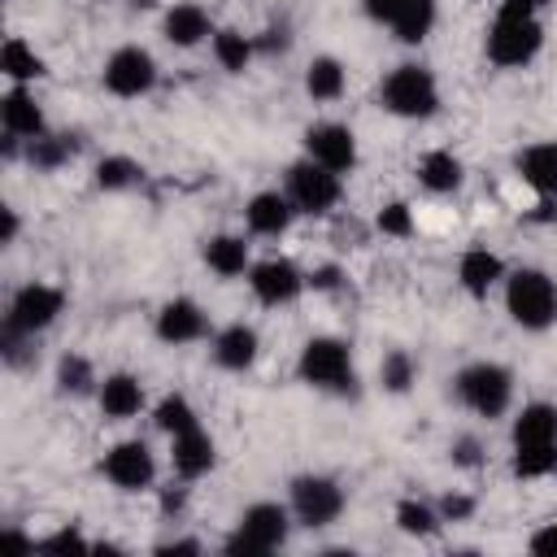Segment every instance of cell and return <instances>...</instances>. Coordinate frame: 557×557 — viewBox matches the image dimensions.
I'll use <instances>...</instances> for the list:
<instances>
[{"mask_svg":"<svg viewBox=\"0 0 557 557\" xmlns=\"http://www.w3.org/2000/svg\"><path fill=\"white\" fill-rule=\"evenodd\" d=\"M183 500H187V492H183V487H165V492H161V513H178V509H183Z\"/></svg>","mask_w":557,"mask_h":557,"instance_id":"f6af8a7d","label":"cell"},{"mask_svg":"<svg viewBox=\"0 0 557 557\" xmlns=\"http://www.w3.org/2000/svg\"><path fill=\"white\" fill-rule=\"evenodd\" d=\"M287 509L300 527L322 531L344 513V487L331 474H296L287 492Z\"/></svg>","mask_w":557,"mask_h":557,"instance_id":"ba28073f","label":"cell"},{"mask_svg":"<svg viewBox=\"0 0 557 557\" xmlns=\"http://www.w3.org/2000/svg\"><path fill=\"white\" fill-rule=\"evenodd\" d=\"M518 4H527V9H535V13H544L553 0H518Z\"/></svg>","mask_w":557,"mask_h":557,"instance_id":"7dc6e473","label":"cell"},{"mask_svg":"<svg viewBox=\"0 0 557 557\" xmlns=\"http://www.w3.org/2000/svg\"><path fill=\"white\" fill-rule=\"evenodd\" d=\"M100 470L117 492H144L157 479V457H152V448L144 440H122V444H113L104 453Z\"/></svg>","mask_w":557,"mask_h":557,"instance_id":"7c38bea8","label":"cell"},{"mask_svg":"<svg viewBox=\"0 0 557 557\" xmlns=\"http://www.w3.org/2000/svg\"><path fill=\"white\" fill-rule=\"evenodd\" d=\"M17 239V209H0V244H13Z\"/></svg>","mask_w":557,"mask_h":557,"instance_id":"ee69618b","label":"cell"},{"mask_svg":"<svg viewBox=\"0 0 557 557\" xmlns=\"http://www.w3.org/2000/svg\"><path fill=\"white\" fill-rule=\"evenodd\" d=\"M557 470V440L553 444H513V474L518 479H544Z\"/></svg>","mask_w":557,"mask_h":557,"instance_id":"836d02e7","label":"cell"},{"mask_svg":"<svg viewBox=\"0 0 557 557\" xmlns=\"http://www.w3.org/2000/svg\"><path fill=\"white\" fill-rule=\"evenodd\" d=\"M513 170L522 174V183H527L540 200H557V144H553V139L527 144V148L513 157Z\"/></svg>","mask_w":557,"mask_h":557,"instance_id":"e0dca14e","label":"cell"},{"mask_svg":"<svg viewBox=\"0 0 557 557\" xmlns=\"http://www.w3.org/2000/svg\"><path fill=\"white\" fill-rule=\"evenodd\" d=\"M126 4H135V9H152L157 0H126Z\"/></svg>","mask_w":557,"mask_h":557,"instance_id":"c3c4849f","label":"cell"},{"mask_svg":"<svg viewBox=\"0 0 557 557\" xmlns=\"http://www.w3.org/2000/svg\"><path fill=\"white\" fill-rule=\"evenodd\" d=\"M248 287H252V296H257L261 305L278 309V305H292L309 283H305V274L296 270V261H287V257H265V261H257V265L248 270Z\"/></svg>","mask_w":557,"mask_h":557,"instance_id":"4fadbf2b","label":"cell"},{"mask_svg":"<svg viewBox=\"0 0 557 557\" xmlns=\"http://www.w3.org/2000/svg\"><path fill=\"white\" fill-rule=\"evenodd\" d=\"M413 379H418V361H413L405 348H392V352L383 357V366H379V383L400 396V392L413 387Z\"/></svg>","mask_w":557,"mask_h":557,"instance_id":"d590c367","label":"cell"},{"mask_svg":"<svg viewBox=\"0 0 557 557\" xmlns=\"http://www.w3.org/2000/svg\"><path fill=\"white\" fill-rule=\"evenodd\" d=\"M505 309L522 331H548L557 322V278L535 265L505 274Z\"/></svg>","mask_w":557,"mask_h":557,"instance_id":"7a4b0ae2","label":"cell"},{"mask_svg":"<svg viewBox=\"0 0 557 557\" xmlns=\"http://www.w3.org/2000/svg\"><path fill=\"white\" fill-rule=\"evenodd\" d=\"M96 400H100V413H104V418L126 422V418H135V413L144 409V383H139L135 374H126V370L104 374L100 387H96Z\"/></svg>","mask_w":557,"mask_h":557,"instance_id":"44dd1931","label":"cell"},{"mask_svg":"<svg viewBox=\"0 0 557 557\" xmlns=\"http://www.w3.org/2000/svg\"><path fill=\"white\" fill-rule=\"evenodd\" d=\"M0 122H4V135H13V139H22V144L39 139V135L48 131L35 91H26L22 83H9V91L0 96Z\"/></svg>","mask_w":557,"mask_h":557,"instance_id":"9a60e30c","label":"cell"},{"mask_svg":"<svg viewBox=\"0 0 557 557\" xmlns=\"http://www.w3.org/2000/svg\"><path fill=\"white\" fill-rule=\"evenodd\" d=\"M344 83H348V74H344V65L335 57H313L309 70H305V91L313 100H339Z\"/></svg>","mask_w":557,"mask_h":557,"instance_id":"83f0119b","label":"cell"},{"mask_svg":"<svg viewBox=\"0 0 557 557\" xmlns=\"http://www.w3.org/2000/svg\"><path fill=\"white\" fill-rule=\"evenodd\" d=\"M296 218V205L287 200V191H257L248 205H244V222L252 235H283Z\"/></svg>","mask_w":557,"mask_h":557,"instance_id":"7402d4cb","label":"cell"},{"mask_svg":"<svg viewBox=\"0 0 557 557\" xmlns=\"http://www.w3.org/2000/svg\"><path fill=\"white\" fill-rule=\"evenodd\" d=\"M296 374L300 383L318 387V392H352L357 387V370H352V352L344 339H331V335H313L305 348H300V361H296Z\"/></svg>","mask_w":557,"mask_h":557,"instance_id":"5b68a950","label":"cell"},{"mask_svg":"<svg viewBox=\"0 0 557 557\" xmlns=\"http://www.w3.org/2000/svg\"><path fill=\"white\" fill-rule=\"evenodd\" d=\"M448 457H453V466H466V470H470V466L483 461V444H479L474 435H457L453 448H448Z\"/></svg>","mask_w":557,"mask_h":557,"instance_id":"f35d334b","label":"cell"},{"mask_svg":"<svg viewBox=\"0 0 557 557\" xmlns=\"http://www.w3.org/2000/svg\"><path fill=\"white\" fill-rule=\"evenodd\" d=\"M257 352H261V339H257V331H252L248 322H231V326H222V331L213 335V361H218L222 370L244 374V370L257 361Z\"/></svg>","mask_w":557,"mask_h":557,"instance_id":"603a6c76","label":"cell"},{"mask_svg":"<svg viewBox=\"0 0 557 557\" xmlns=\"http://www.w3.org/2000/svg\"><path fill=\"white\" fill-rule=\"evenodd\" d=\"M544 48V22L535 9L518 4V0H505L487 26V39H483V52L492 65L500 70H522L535 61V52Z\"/></svg>","mask_w":557,"mask_h":557,"instance_id":"6da1fadb","label":"cell"},{"mask_svg":"<svg viewBox=\"0 0 557 557\" xmlns=\"http://www.w3.org/2000/svg\"><path fill=\"white\" fill-rule=\"evenodd\" d=\"M505 278V261L492 252V248H466L461 261H457V287L474 300H483L496 283Z\"/></svg>","mask_w":557,"mask_h":557,"instance_id":"ffe728a7","label":"cell"},{"mask_svg":"<svg viewBox=\"0 0 557 557\" xmlns=\"http://www.w3.org/2000/svg\"><path fill=\"white\" fill-rule=\"evenodd\" d=\"M205 265H209L218 278H239V274H248L252 265H248V244H244V235H213V239H205Z\"/></svg>","mask_w":557,"mask_h":557,"instance_id":"d4e9b609","label":"cell"},{"mask_svg":"<svg viewBox=\"0 0 557 557\" xmlns=\"http://www.w3.org/2000/svg\"><path fill=\"white\" fill-rule=\"evenodd\" d=\"M157 553L161 557H196L200 553V540H165V544H157Z\"/></svg>","mask_w":557,"mask_h":557,"instance_id":"b9f144b4","label":"cell"},{"mask_svg":"<svg viewBox=\"0 0 557 557\" xmlns=\"http://www.w3.org/2000/svg\"><path fill=\"white\" fill-rule=\"evenodd\" d=\"M144 178V170H139V161H131V157H104L100 165H96V187L100 191H126V187H135Z\"/></svg>","mask_w":557,"mask_h":557,"instance_id":"e575fe53","label":"cell"},{"mask_svg":"<svg viewBox=\"0 0 557 557\" xmlns=\"http://www.w3.org/2000/svg\"><path fill=\"white\" fill-rule=\"evenodd\" d=\"M0 74L9 78V83H35V78H44L48 74V65H44V57L26 44V39H17V35H9L4 39V48H0Z\"/></svg>","mask_w":557,"mask_h":557,"instance_id":"484cf974","label":"cell"},{"mask_svg":"<svg viewBox=\"0 0 557 557\" xmlns=\"http://www.w3.org/2000/svg\"><path fill=\"white\" fill-rule=\"evenodd\" d=\"M440 513H444V522H461V518H470V513H474V500H470V496L448 492V496L440 500Z\"/></svg>","mask_w":557,"mask_h":557,"instance_id":"ab89813d","label":"cell"},{"mask_svg":"<svg viewBox=\"0 0 557 557\" xmlns=\"http://www.w3.org/2000/svg\"><path fill=\"white\" fill-rule=\"evenodd\" d=\"M170 461H174V474L178 479H200L213 470L218 461V448H213V435L205 426H191L183 435H170Z\"/></svg>","mask_w":557,"mask_h":557,"instance_id":"ac0fdd59","label":"cell"},{"mask_svg":"<svg viewBox=\"0 0 557 557\" xmlns=\"http://www.w3.org/2000/svg\"><path fill=\"white\" fill-rule=\"evenodd\" d=\"M457 400L479 413V418H500L513 400V374L500 361H470L457 379H453Z\"/></svg>","mask_w":557,"mask_h":557,"instance_id":"8992f818","label":"cell"},{"mask_svg":"<svg viewBox=\"0 0 557 557\" xmlns=\"http://www.w3.org/2000/svg\"><path fill=\"white\" fill-rule=\"evenodd\" d=\"M531 553H540V557H557V522H548V527H540V531L531 535Z\"/></svg>","mask_w":557,"mask_h":557,"instance_id":"60d3db41","label":"cell"},{"mask_svg":"<svg viewBox=\"0 0 557 557\" xmlns=\"http://www.w3.org/2000/svg\"><path fill=\"white\" fill-rule=\"evenodd\" d=\"M257 52V39L252 35H239V30H213V57L226 74H244L248 61Z\"/></svg>","mask_w":557,"mask_h":557,"instance_id":"4dcf8cb0","label":"cell"},{"mask_svg":"<svg viewBox=\"0 0 557 557\" xmlns=\"http://www.w3.org/2000/svg\"><path fill=\"white\" fill-rule=\"evenodd\" d=\"M205 331H209V318H205V309L191 296H174L157 313V339L161 344H191Z\"/></svg>","mask_w":557,"mask_h":557,"instance_id":"2e32d148","label":"cell"},{"mask_svg":"<svg viewBox=\"0 0 557 557\" xmlns=\"http://www.w3.org/2000/svg\"><path fill=\"white\" fill-rule=\"evenodd\" d=\"M379 104L387 113H396V117L422 122V117H431L440 109V83H435V74L426 65L405 61V65L387 70V78L379 83Z\"/></svg>","mask_w":557,"mask_h":557,"instance_id":"277c9868","label":"cell"},{"mask_svg":"<svg viewBox=\"0 0 557 557\" xmlns=\"http://www.w3.org/2000/svg\"><path fill=\"white\" fill-rule=\"evenodd\" d=\"M374 226H379L383 235L405 239V235H413V209H409L405 200H387V205L374 213Z\"/></svg>","mask_w":557,"mask_h":557,"instance_id":"8d00e7d4","label":"cell"},{"mask_svg":"<svg viewBox=\"0 0 557 557\" xmlns=\"http://www.w3.org/2000/svg\"><path fill=\"white\" fill-rule=\"evenodd\" d=\"M287 531H292V509L278 500H257L239 513V522L222 548L231 557H265V553L287 544Z\"/></svg>","mask_w":557,"mask_h":557,"instance_id":"3957f363","label":"cell"},{"mask_svg":"<svg viewBox=\"0 0 557 557\" xmlns=\"http://www.w3.org/2000/svg\"><path fill=\"white\" fill-rule=\"evenodd\" d=\"M440 522H444L440 505H426V500H418V496H405V500L396 505V527H400L405 535L431 540V535L440 531Z\"/></svg>","mask_w":557,"mask_h":557,"instance_id":"f546056e","label":"cell"},{"mask_svg":"<svg viewBox=\"0 0 557 557\" xmlns=\"http://www.w3.org/2000/svg\"><path fill=\"white\" fill-rule=\"evenodd\" d=\"M35 548H48V553H91V544L83 540V531H78V527H61V531H52V535L35 540Z\"/></svg>","mask_w":557,"mask_h":557,"instance_id":"74e56055","label":"cell"},{"mask_svg":"<svg viewBox=\"0 0 557 557\" xmlns=\"http://www.w3.org/2000/svg\"><path fill=\"white\" fill-rule=\"evenodd\" d=\"M161 35H165L174 48H196V44H205V39L213 35V22H209V13H205L196 0H178V4L165 9Z\"/></svg>","mask_w":557,"mask_h":557,"instance_id":"d6986e66","label":"cell"},{"mask_svg":"<svg viewBox=\"0 0 557 557\" xmlns=\"http://www.w3.org/2000/svg\"><path fill=\"white\" fill-rule=\"evenodd\" d=\"M152 422H157L165 435H183V431L200 426V418H196L191 400H187V396H178V392H170V396H161V400H157V409H152Z\"/></svg>","mask_w":557,"mask_h":557,"instance_id":"d6a6232c","label":"cell"},{"mask_svg":"<svg viewBox=\"0 0 557 557\" xmlns=\"http://www.w3.org/2000/svg\"><path fill=\"white\" fill-rule=\"evenodd\" d=\"M100 83H104V91L117 96V100L148 96V91L157 87V61H152L148 48L126 44V48L109 52V61H104V70H100Z\"/></svg>","mask_w":557,"mask_h":557,"instance_id":"9c48e42d","label":"cell"},{"mask_svg":"<svg viewBox=\"0 0 557 557\" xmlns=\"http://www.w3.org/2000/svg\"><path fill=\"white\" fill-rule=\"evenodd\" d=\"M557 440V405H522L513 418V444H553Z\"/></svg>","mask_w":557,"mask_h":557,"instance_id":"4316f807","label":"cell"},{"mask_svg":"<svg viewBox=\"0 0 557 557\" xmlns=\"http://www.w3.org/2000/svg\"><path fill=\"white\" fill-rule=\"evenodd\" d=\"M305 283H309L313 292H331V287L339 283V270H335V265H322V270H313V274H305Z\"/></svg>","mask_w":557,"mask_h":557,"instance_id":"7bdbcfd3","label":"cell"},{"mask_svg":"<svg viewBox=\"0 0 557 557\" xmlns=\"http://www.w3.org/2000/svg\"><path fill=\"white\" fill-rule=\"evenodd\" d=\"M305 157H313L335 174H348L357 165V135L344 122H318L305 131Z\"/></svg>","mask_w":557,"mask_h":557,"instance_id":"5bb4252c","label":"cell"},{"mask_svg":"<svg viewBox=\"0 0 557 557\" xmlns=\"http://www.w3.org/2000/svg\"><path fill=\"white\" fill-rule=\"evenodd\" d=\"M366 17L387 26L400 44H422L435 26V0H361Z\"/></svg>","mask_w":557,"mask_h":557,"instance_id":"30bf717a","label":"cell"},{"mask_svg":"<svg viewBox=\"0 0 557 557\" xmlns=\"http://www.w3.org/2000/svg\"><path fill=\"white\" fill-rule=\"evenodd\" d=\"M339 178H344V174L318 165L313 157H300L296 165H287V187H283V191H287V200L296 205V213L322 218V213H331V209L339 205V191H344Z\"/></svg>","mask_w":557,"mask_h":557,"instance_id":"52a82bcc","label":"cell"},{"mask_svg":"<svg viewBox=\"0 0 557 557\" xmlns=\"http://www.w3.org/2000/svg\"><path fill=\"white\" fill-rule=\"evenodd\" d=\"M461 178H466V170H461V161H457L448 148H431V152L418 157V183H422L426 191L448 196V191L461 187Z\"/></svg>","mask_w":557,"mask_h":557,"instance_id":"cb8c5ba5","label":"cell"},{"mask_svg":"<svg viewBox=\"0 0 557 557\" xmlns=\"http://www.w3.org/2000/svg\"><path fill=\"white\" fill-rule=\"evenodd\" d=\"M0 540H4V544H17V548H35V540L22 535V531H13V527H0Z\"/></svg>","mask_w":557,"mask_h":557,"instance_id":"bcb514c9","label":"cell"},{"mask_svg":"<svg viewBox=\"0 0 557 557\" xmlns=\"http://www.w3.org/2000/svg\"><path fill=\"white\" fill-rule=\"evenodd\" d=\"M61 309H65V292L61 287H52V283H26V287L13 292L9 309H4V322L17 326V331H26V335H39V331H48L61 318Z\"/></svg>","mask_w":557,"mask_h":557,"instance_id":"8fae6325","label":"cell"},{"mask_svg":"<svg viewBox=\"0 0 557 557\" xmlns=\"http://www.w3.org/2000/svg\"><path fill=\"white\" fill-rule=\"evenodd\" d=\"M96 387H100V379H96V370L83 352H65L57 361V392L61 396H91Z\"/></svg>","mask_w":557,"mask_h":557,"instance_id":"f1b7e54d","label":"cell"},{"mask_svg":"<svg viewBox=\"0 0 557 557\" xmlns=\"http://www.w3.org/2000/svg\"><path fill=\"white\" fill-rule=\"evenodd\" d=\"M74 148H78V139H74V135H52V131H44L39 139H30V144H26V161H30L35 170H57L61 161H70V157H74Z\"/></svg>","mask_w":557,"mask_h":557,"instance_id":"1f68e13d","label":"cell"}]
</instances>
